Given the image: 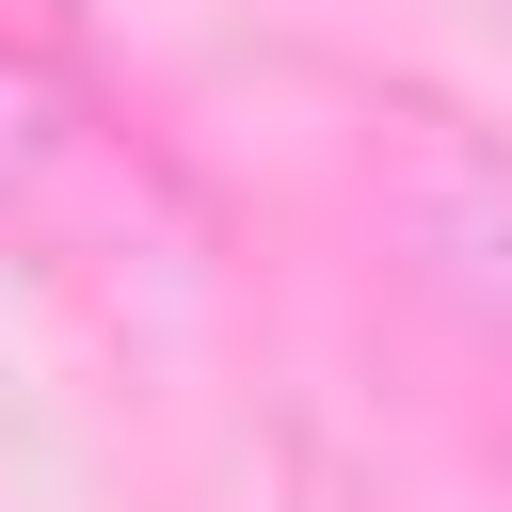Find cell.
I'll return each mask as SVG.
<instances>
[{
	"instance_id": "1",
	"label": "cell",
	"mask_w": 512,
	"mask_h": 512,
	"mask_svg": "<svg viewBox=\"0 0 512 512\" xmlns=\"http://www.w3.org/2000/svg\"><path fill=\"white\" fill-rule=\"evenodd\" d=\"M400 240H416L432 304L512 368V160H496V144H464V128H432V144L400 160Z\"/></svg>"
}]
</instances>
